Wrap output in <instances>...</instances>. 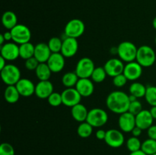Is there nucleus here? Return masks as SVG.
I'll return each instance as SVG.
<instances>
[{
  "label": "nucleus",
  "instance_id": "1",
  "mask_svg": "<svg viewBox=\"0 0 156 155\" xmlns=\"http://www.w3.org/2000/svg\"><path fill=\"white\" fill-rule=\"evenodd\" d=\"M130 104L129 95L121 91H115L110 93L106 99L107 107L112 112L122 114L128 112Z\"/></svg>",
  "mask_w": 156,
  "mask_h": 155
},
{
  "label": "nucleus",
  "instance_id": "2",
  "mask_svg": "<svg viewBox=\"0 0 156 155\" xmlns=\"http://www.w3.org/2000/svg\"><path fill=\"white\" fill-rule=\"evenodd\" d=\"M136 61L143 68H149L156 61V53L155 50L151 46L147 45H143L139 47L137 50Z\"/></svg>",
  "mask_w": 156,
  "mask_h": 155
},
{
  "label": "nucleus",
  "instance_id": "3",
  "mask_svg": "<svg viewBox=\"0 0 156 155\" xmlns=\"http://www.w3.org/2000/svg\"><path fill=\"white\" fill-rule=\"evenodd\" d=\"M138 48L130 41H123L120 43L117 49L119 59L123 62H130L136 60Z\"/></svg>",
  "mask_w": 156,
  "mask_h": 155
},
{
  "label": "nucleus",
  "instance_id": "4",
  "mask_svg": "<svg viewBox=\"0 0 156 155\" xmlns=\"http://www.w3.org/2000/svg\"><path fill=\"white\" fill-rule=\"evenodd\" d=\"M0 71L2 80L7 86L15 85L21 78V71L18 66L13 64H7Z\"/></svg>",
  "mask_w": 156,
  "mask_h": 155
},
{
  "label": "nucleus",
  "instance_id": "5",
  "mask_svg": "<svg viewBox=\"0 0 156 155\" xmlns=\"http://www.w3.org/2000/svg\"><path fill=\"white\" fill-rule=\"evenodd\" d=\"M108 121V114L101 108H93L88 111L86 122L93 128H100Z\"/></svg>",
  "mask_w": 156,
  "mask_h": 155
},
{
  "label": "nucleus",
  "instance_id": "6",
  "mask_svg": "<svg viewBox=\"0 0 156 155\" xmlns=\"http://www.w3.org/2000/svg\"><path fill=\"white\" fill-rule=\"evenodd\" d=\"M12 35V42L18 45L30 42L31 39V32L26 25L18 24L10 30Z\"/></svg>",
  "mask_w": 156,
  "mask_h": 155
},
{
  "label": "nucleus",
  "instance_id": "7",
  "mask_svg": "<svg viewBox=\"0 0 156 155\" xmlns=\"http://www.w3.org/2000/svg\"><path fill=\"white\" fill-rule=\"evenodd\" d=\"M95 66L92 59L88 57H84L79 59L76 64V73L79 78H91Z\"/></svg>",
  "mask_w": 156,
  "mask_h": 155
},
{
  "label": "nucleus",
  "instance_id": "8",
  "mask_svg": "<svg viewBox=\"0 0 156 155\" xmlns=\"http://www.w3.org/2000/svg\"><path fill=\"white\" fill-rule=\"evenodd\" d=\"M85 30V25L83 21L78 18L72 19L69 21L64 29L66 36L73 38H79Z\"/></svg>",
  "mask_w": 156,
  "mask_h": 155
},
{
  "label": "nucleus",
  "instance_id": "9",
  "mask_svg": "<svg viewBox=\"0 0 156 155\" xmlns=\"http://www.w3.org/2000/svg\"><path fill=\"white\" fill-rule=\"evenodd\" d=\"M105 141L111 147L118 148L124 144V135H123L122 131L114 129H109L106 132Z\"/></svg>",
  "mask_w": 156,
  "mask_h": 155
},
{
  "label": "nucleus",
  "instance_id": "10",
  "mask_svg": "<svg viewBox=\"0 0 156 155\" xmlns=\"http://www.w3.org/2000/svg\"><path fill=\"white\" fill-rule=\"evenodd\" d=\"M61 95H62V104L71 108L80 103L82 97L76 88H66L61 93Z\"/></svg>",
  "mask_w": 156,
  "mask_h": 155
},
{
  "label": "nucleus",
  "instance_id": "11",
  "mask_svg": "<svg viewBox=\"0 0 156 155\" xmlns=\"http://www.w3.org/2000/svg\"><path fill=\"white\" fill-rule=\"evenodd\" d=\"M0 53L6 61H15L20 57L19 46L15 42H7L0 46Z\"/></svg>",
  "mask_w": 156,
  "mask_h": 155
},
{
  "label": "nucleus",
  "instance_id": "12",
  "mask_svg": "<svg viewBox=\"0 0 156 155\" xmlns=\"http://www.w3.org/2000/svg\"><path fill=\"white\" fill-rule=\"evenodd\" d=\"M125 65L120 59L112 58L105 62L104 68L106 71L108 75L114 78L118 74H123Z\"/></svg>",
  "mask_w": 156,
  "mask_h": 155
},
{
  "label": "nucleus",
  "instance_id": "13",
  "mask_svg": "<svg viewBox=\"0 0 156 155\" xmlns=\"http://www.w3.org/2000/svg\"><path fill=\"white\" fill-rule=\"evenodd\" d=\"M143 68L136 61L127 62L124 66L123 74L126 76L128 81H134L140 78L143 74Z\"/></svg>",
  "mask_w": 156,
  "mask_h": 155
},
{
  "label": "nucleus",
  "instance_id": "14",
  "mask_svg": "<svg viewBox=\"0 0 156 155\" xmlns=\"http://www.w3.org/2000/svg\"><path fill=\"white\" fill-rule=\"evenodd\" d=\"M79 50V42L76 38L66 36L62 40V46L61 53L65 58H71L77 53Z\"/></svg>",
  "mask_w": 156,
  "mask_h": 155
},
{
  "label": "nucleus",
  "instance_id": "15",
  "mask_svg": "<svg viewBox=\"0 0 156 155\" xmlns=\"http://www.w3.org/2000/svg\"><path fill=\"white\" fill-rule=\"evenodd\" d=\"M118 126L122 132H131L133 129L136 126V116L129 112L120 114L118 119Z\"/></svg>",
  "mask_w": 156,
  "mask_h": 155
},
{
  "label": "nucleus",
  "instance_id": "16",
  "mask_svg": "<svg viewBox=\"0 0 156 155\" xmlns=\"http://www.w3.org/2000/svg\"><path fill=\"white\" fill-rule=\"evenodd\" d=\"M75 88L82 97H90L94 91V82L90 78H79Z\"/></svg>",
  "mask_w": 156,
  "mask_h": 155
},
{
  "label": "nucleus",
  "instance_id": "17",
  "mask_svg": "<svg viewBox=\"0 0 156 155\" xmlns=\"http://www.w3.org/2000/svg\"><path fill=\"white\" fill-rule=\"evenodd\" d=\"M47 63L52 72L59 73L63 69L65 66V57L61 53H52Z\"/></svg>",
  "mask_w": 156,
  "mask_h": 155
},
{
  "label": "nucleus",
  "instance_id": "18",
  "mask_svg": "<svg viewBox=\"0 0 156 155\" xmlns=\"http://www.w3.org/2000/svg\"><path fill=\"white\" fill-rule=\"evenodd\" d=\"M20 95L24 97H29L35 94L36 85L32 81L27 78H21L15 84Z\"/></svg>",
  "mask_w": 156,
  "mask_h": 155
},
{
  "label": "nucleus",
  "instance_id": "19",
  "mask_svg": "<svg viewBox=\"0 0 156 155\" xmlns=\"http://www.w3.org/2000/svg\"><path fill=\"white\" fill-rule=\"evenodd\" d=\"M53 92V85L51 81H40L36 84L35 95L40 99H47Z\"/></svg>",
  "mask_w": 156,
  "mask_h": 155
},
{
  "label": "nucleus",
  "instance_id": "20",
  "mask_svg": "<svg viewBox=\"0 0 156 155\" xmlns=\"http://www.w3.org/2000/svg\"><path fill=\"white\" fill-rule=\"evenodd\" d=\"M136 116V125L143 130L148 129L153 125L154 119L149 110L143 109Z\"/></svg>",
  "mask_w": 156,
  "mask_h": 155
},
{
  "label": "nucleus",
  "instance_id": "21",
  "mask_svg": "<svg viewBox=\"0 0 156 155\" xmlns=\"http://www.w3.org/2000/svg\"><path fill=\"white\" fill-rule=\"evenodd\" d=\"M52 54L48 44L45 43H39L35 46L34 57L40 63L47 62Z\"/></svg>",
  "mask_w": 156,
  "mask_h": 155
},
{
  "label": "nucleus",
  "instance_id": "22",
  "mask_svg": "<svg viewBox=\"0 0 156 155\" xmlns=\"http://www.w3.org/2000/svg\"><path fill=\"white\" fill-rule=\"evenodd\" d=\"M71 114L73 118L76 121L81 123L86 121L87 117H88V110L87 109V108L85 107V105L82 104V103H79V104L76 105V106L72 107Z\"/></svg>",
  "mask_w": 156,
  "mask_h": 155
},
{
  "label": "nucleus",
  "instance_id": "23",
  "mask_svg": "<svg viewBox=\"0 0 156 155\" xmlns=\"http://www.w3.org/2000/svg\"><path fill=\"white\" fill-rule=\"evenodd\" d=\"M2 23L5 28L11 30L18 24V18L13 12L7 11L3 13L2 17Z\"/></svg>",
  "mask_w": 156,
  "mask_h": 155
},
{
  "label": "nucleus",
  "instance_id": "24",
  "mask_svg": "<svg viewBox=\"0 0 156 155\" xmlns=\"http://www.w3.org/2000/svg\"><path fill=\"white\" fill-rule=\"evenodd\" d=\"M21 95L17 90L15 85H9L5 90L4 98L7 103H12V104L17 103Z\"/></svg>",
  "mask_w": 156,
  "mask_h": 155
},
{
  "label": "nucleus",
  "instance_id": "25",
  "mask_svg": "<svg viewBox=\"0 0 156 155\" xmlns=\"http://www.w3.org/2000/svg\"><path fill=\"white\" fill-rule=\"evenodd\" d=\"M52 71L50 70V67L48 66L47 62H43L38 65L37 68L35 70V74L37 78L40 81H47L50 79L51 76Z\"/></svg>",
  "mask_w": 156,
  "mask_h": 155
},
{
  "label": "nucleus",
  "instance_id": "26",
  "mask_svg": "<svg viewBox=\"0 0 156 155\" xmlns=\"http://www.w3.org/2000/svg\"><path fill=\"white\" fill-rule=\"evenodd\" d=\"M34 50L35 46H34L30 42L19 45L20 57L24 60L33 57L34 56Z\"/></svg>",
  "mask_w": 156,
  "mask_h": 155
},
{
  "label": "nucleus",
  "instance_id": "27",
  "mask_svg": "<svg viewBox=\"0 0 156 155\" xmlns=\"http://www.w3.org/2000/svg\"><path fill=\"white\" fill-rule=\"evenodd\" d=\"M79 78L76 71H68L62 78V83L66 88H75Z\"/></svg>",
  "mask_w": 156,
  "mask_h": 155
},
{
  "label": "nucleus",
  "instance_id": "28",
  "mask_svg": "<svg viewBox=\"0 0 156 155\" xmlns=\"http://www.w3.org/2000/svg\"><path fill=\"white\" fill-rule=\"evenodd\" d=\"M147 87L145 86L143 84L140 82H133L129 86V94L136 97L137 98H142L145 97Z\"/></svg>",
  "mask_w": 156,
  "mask_h": 155
},
{
  "label": "nucleus",
  "instance_id": "29",
  "mask_svg": "<svg viewBox=\"0 0 156 155\" xmlns=\"http://www.w3.org/2000/svg\"><path fill=\"white\" fill-rule=\"evenodd\" d=\"M92 132L93 127L86 121L81 122L77 128L78 135L82 138H87L90 137Z\"/></svg>",
  "mask_w": 156,
  "mask_h": 155
},
{
  "label": "nucleus",
  "instance_id": "30",
  "mask_svg": "<svg viewBox=\"0 0 156 155\" xmlns=\"http://www.w3.org/2000/svg\"><path fill=\"white\" fill-rule=\"evenodd\" d=\"M141 150H143L146 154L152 155L156 153V141L155 140L148 138L142 142Z\"/></svg>",
  "mask_w": 156,
  "mask_h": 155
},
{
  "label": "nucleus",
  "instance_id": "31",
  "mask_svg": "<svg viewBox=\"0 0 156 155\" xmlns=\"http://www.w3.org/2000/svg\"><path fill=\"white\" fill-rule=\"evenodd\" d=\"M107 75L108 74L104 67L99 66L97 68L95 67L91 76V79L93 81V82H95V83H101L105 80Z\"/></svg>",
  "mask_w": 156,
  "mask_h": 155
},
{
  "label": "nucleus",
  "instance_id": "32",
  "mask_svg": "<svg viewBox=\"0 0 156 155\" xmlns=\"http://www.w3.org/2000/svg\"><path fill=\"white\" fill-rule=\"evenodd\" d=\"M126 148H127L128 150H129L131 153V152H135L137 151V150H141L142 142L139 138L132 136L126 141Z\"/></svg>",
  "mask_w": 156,
  "mask_h": 155
},
{
  "label": "nucleus",
  "instance_id": "33",
  "mask_svg": "<svg viewBox=\"0 0 156 155\" xmlns=\"http://www.w3.org/2000/svg\"><path fill=\"white\" fill-rule=\"evenodd\" d=\"M47 44H48L52 53H61L62 46V40H61L59 37L53 36V37L50 38V40L47 43Z\"/></svg>",
  "mask_w": 156,
  "mask_h": 155
},
{
  "label": "nucleus",
  "instance_id": "34",
  "mask_svg": "<svg viewBox=\"0 0 156 155\" xmlns=\"http://www.w3.org/2000/svg\"><path fill=\"white\" fill-rule=\"evenodd\" d=\"M145 99L151 106H156V86H148Z\"/></svg>",
  "mask_w": 156,
  "mask_h": 155
},
{
  "label": "nucleus",
  "instance_id": "35",
  "mask_svg": "<svg viewBox=\"0 0 156 155\" xmlns=\"http://www.w3.org/2000/svg\"><path fill=\"white\" fill-rule=\"evenodd\" d=\"M47 101L50 106H54V107L60 106L61 104H62V95L58 92H53L51 95L47 98Z\"/></svg>",
  "mask_w": 156,
  "mask_h": 155
},
{
  "label": "nucleus",
  "instance_id": "36",
  "mask_svg": "<svg viewBox=\"0 0 156 155\" xmlns=\"http://www.w3.org/2000/svg\"><path fill=\"white\" fill-rule=\"evenodd\" d=\"M142 110H143V105H142L141 102L139 101V100L130 102L128 112L132 113L133 115H136L137 114L140 113Z\"/></svg>",
  "mask_w": 156,
  "mask_h": 155
},
{
  "label": "nucleus",
  "instance_id": "37",
  "mask_svg": "<svg viewBox=\"0 0 156 155\" xmlns=\"http://www.w3.org/2000/svg\"><path fill=\"white\" fill-rule=\"evenodd\" d=\"M0 155H15L13 146L9 143H2L0 145Z\"/></svg>",
  "mask_w": 156,
  "mask_h": 155
},
{
  "label": "nucleus",
  "instance_id": "38",
  "mask_svg": "<svg viewBox=\"0 0 156 155\" xmlns=\"http://www.w3.org/2000/svg\"><path fill=\"white\" fill-rule=\"evenodd\" d=\"M127 81L128 79L123 74V73L113 78V84L117 88H122V87L125 86L126 83H127Z\"/></svg>",
  "mask_w": 156,
  "mask_h": 155
},
{
  "label": "nucleus",
  "instance_id": "39",
  "mask_svg": "<svg viewBox=\"0 0 156 155\" xmlns=\"http://www.w3.org/2000/svg\"><path fill=\"white\" fill-rule=\"evenodd\" d=\"M40 64V62H38L37 59L33 56V57L30 58V59L25 60V67L27 70H30V71H34V70H36V68H37L38 65Z\"/></svg>",
  "mask_w": 156,
  "mask_h": 155
},
{
  "label": "nucleus",
  "instance_id": "40",
  "mask_svg": "<svg viewBox=\"0 0 156 155\" xmlns=\"http://www.w3.org/2000/svg\"><path fill=\"white\" fill-rule=\"evenodd\" d=\"M147 134L149 138L156 141V125H152L147 129Z\"/></svg>",
  "mask_w": 156,
  "mask_h": 155
},
{
  "label": "nucleus",
  "instance_id": "41",
  "mask_svg": "<svg viewBox=\"0 0 156 155\" xmlns=\"http://www.w3.org/2000/svg\"><path fill=\"white\" fill-rule=\"evenodd\" d=\"M106 132L107 131H105L104 129H98L95 133L96 138L98 140H105V136H106Z\"/></svg>",
  "mask_w": 156,
  "mask_h": 155
},
{
  "label": "nucleus",
  "instance_id": "42",
  "mask_svg": "<svg viewBox=\"0 0 156 155\" xmlns=\"http://www.w3.org/2000/svg\"><path fill=\"white\" fill-rule=\"evenodd\" d=\"M142 132H143V129H141L140 128H139L138 126H136V127L132 130L131 133H132L133 136L139 138V137L142 135Z\"/></svg>",
  "mask_w": 156,
  "mask_h": 155
},
{
  "label": "nucleus",
  "instance_id": "43",
  "mask_svg": "<svg viewBox=\"0 0 156 155\" xmlns=\"http://www.w3.org/2000/svg\"><path fill=\"white\" fill-rule=\"evenodd\" d=\"M3 36H4L5 40V42H12V35L11 31H6L3 33Z\"/></svg>",
  "mask_w": 156,
  "mask_h": 155
},
{
  "label": "nucleus",
  "instance_id": "44",
  "mask_svg": "<svg viewBox=\"0 0 156 155\" xmlns=\"http://www.w3.org/2000/svg\"><path fill=\"white\" fill-rule=\"evenodd\" d=\"M7 65L6 64V59H5L4 58L2 57L1 56H0V70L2 69L3 68H5V66Z\"/></svg>",
  "mask_w": 156,
  "mask_h": 155
},
{
  "label": "nucleus",
  "instance_id": "45",
  "mask_svg": "<svg viewBox=\"0 0 156 155\" xmlns=\"http://www.w3.org/2000/svg\"><path fill=\"white\" fill-rule=\"evenodd\" d=\"M149 112H150L151 115H152L154 119H156V106H152L151 109H149Z\"/></svg>",
  "mask_w": 156,
  "mask_h": 155
},
{
  "label": "nucleus",
  "instance_id": "46",
  "mask_svg": "<svg viewBox=\"0 0 156 155\" xmlns=\"http://www.w3.org/2000/svg\"><path fill=\"white\" fill-rule=\"evenodd\" d=\"M129 155H147V154H146L143 150H140L135 152H131V153H129Z\"/></svg>",
  "mask_w": 156,
  "mask_h": 155
},
{
  "label": "nucleus",
  "instance_id": "47",
  "mask_svg": "<svg viewBox=\"0 0 156 155\" xmlns=\"http://www.w3.org/2000/svg\"><path fill=\"white\" fill-rule=\"evenodd\" d=\"M5 43V40L4 36H3V33H1V34H0V46L4 45Z\"/></svg>",
  "mask_w": 156,
  "mask_h": 155
},
{
  "label": "nucleus",
  "instance_id": "48",
  "mask_svg": "<svg viewBox=\"0 0 156 155\" xmlns=\"http://www.w3.org/2000/svg\"><path fill=\"white\" fill-rule=\"evenodd\" d=\"M129 101L130 102L135 101V100H138V98H137L136 97H135V96H133V95H131V94H129Z\"/></svg>",
  "mask_w": 156,
  "mask_h": 155
},
{
  "label": "nucleus",
  "instance_id": "49",
  "mask_svg": "<svg viewBox=\"0 0 156 155\" xmlns=\"http://www.w3.org/2000/svg\"><path fill=\"white\" fill-rule=\"evenodd\" d=\"M152 26H153L154 29L156 30V17L154 18L153 21H152Z\"/></svg>",
  "mask_w": 156,
  "mask_h": 155
},
{
  "label": "nucleus",
  "instance_id": "50",
  "mask_svg": "<svg viewBox=\"0 0 156 155\" xmlns=\"http://www.w3.org/2000/svg\"><path fill=\"white\" fill-rule=\"evenodd\" d=\"M155 45H156V36H155Z\"/></svg>",
  "mask_w": 156,
  "mask_h": 155
},
{
  "label": "nucleus",
  "instance_id": "51",
  "mask_svg": "<svg viewBox=\"0 0 156 155\" xmlns=\"http://www.w3.org/2000/svg\"><path fill=\"white\" fill-rule=\"evenodd\" d=\"M152 155H156V153H155V154H152Z\"/></svg>",
  "mask_w": 156,
  "mask_h": 155
}]
</instances>
